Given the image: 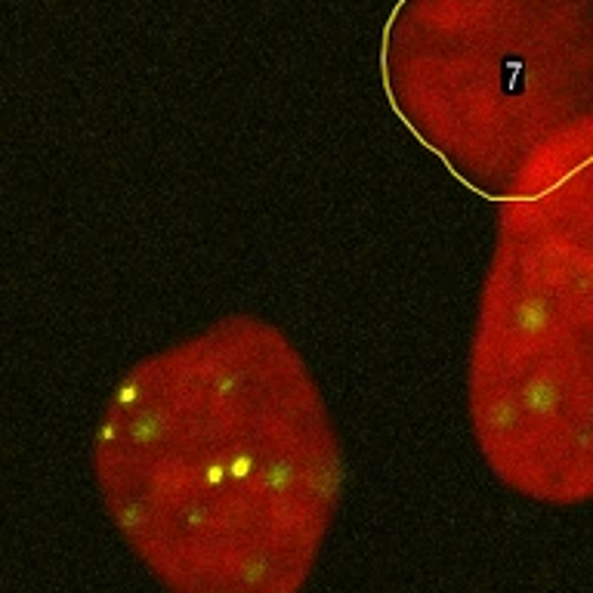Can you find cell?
<instances>
[{
	"instance_id": "cell-1",
	"label": "cell",
	"mask_w": 593,
	"mask_h": 593,
	"mask_svg": "<svg viewBox=\"0 0 593 593\" xmlns=\"http://www.w3.org/2000/svg\"><path fill=\"white\" fill-rule=\"evenodd\" d=\"M108 510L173 590L291 593L343 494L309 368L260 319H226L133 368L99 439Z\"/></svg>"
},
{
	"instance_id": "cell-2",
	"label": "cell",
	"mask_w": 593,
	"mask_h": 593,
	"mask_svg": "<svg viewBox=\"0 0 593 593\" xmlns=\"http://www.w3.org/2000/svg\"><path fill=\"white\" fill-rule=\"evenodd\" d=\"M380 84L473 195H544L593 158V0H395Z\"/></svg>"
},
{
	"instance_id": "cell-3",
	"label": "cell",
	"mask_w": 593,
	"mask_h": 593,
	"mask_svg": "<svg viewBox=\"0 0 593 593\" xmlns=\"http://www.w3.org/2000/svg\"><path fill=\"white\" fill-rule=\"evenodd\" d=\"M497 223L470 349L473 436L513 491L581 501L593 494V158Z\"/></svg>"
}]
</instances>
